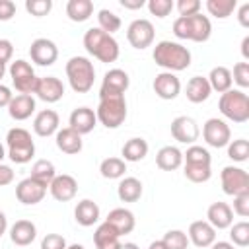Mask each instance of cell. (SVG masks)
<instances>
[{
    "instance_id": "6da1fadb",
    "label": "cell",
    "mask_w": 249,
    "mask_h": 249,
    "mask_svg": "<svg viewBox=\"0 0 249 249\" xmlns=\"http://www.w3.org/2000/svg\"><path fill=\"white\" fill-rule=\"evenodd\" d=\"M154 62L165 72H181L191 66V51L175 41H160L154 47Z\"/></svg>"
},
{
    "instance_id": "7a4b0ae2",
    "label": "cell",
    "mask_w": 249,
    "mask_h": 249,
    "mask_svg": "<svg viewBox=\"0 0 249 249\" xmlns=\"http://www.w3.org/2000/svg\"><path fill=\"white\" fill-rule=\"evenodd\" d=\"M86 51L99 62H115L119 58V43L113 35L101 31L99 27H89L84 33Z\"/></svg>"
},
{
    "instance_id": "3957f363",
    "label": "cell",
    "mask_w": 249,
    "mask_h": 249,
    "mask_svg": "<svg viewBox=\"0 0 249 249\" xmlns=\"http://www.w3.org/2000/svg\"><path fill=\"white\" fill-rule=\"evenodd\" d=\"M212 33V23L208 19V16L202 14H195L189 18H177L173 21V35L177 39H189L195 43H204L210 39Z\"/></svg>"
},
{
    "instance_id": "277c9868",
    "label": "cell",
    "mask_w": 249,
    "mask_h": 249,
    "mask_svg": "<svg viewBox=\"0 0 249 249\" xmlns=\"http://www.w3.org/2000/svg\"><path fill=\"white\" fill-rule=\"evenodd\" d=\"M66 78L76 93H88L95 82V68L88 56H72L66 62Z\"/></svg>"
},
{
    "instance_id": "5b68a950",
    "label": "cell",
    "mask_w": 249,
    "mask_h": 249,
    "mask_svg": "<svg viewBox=\"0 0 249 249\" xmlns=\"http://www.w3.org/2000/svg\"><path fill=\"white\" fill-rule=\"evenodd\" d=\"M218 107L226 119L237 124L249 121V97L243 89H228L226 93H222Z\"/></svg>"
},
{
    "instance_id": "8992f818",
    "label": "cell",
    "mask_w": 249,
    "mask_h": 249,
    "mask_svg": "<svg viewBox=\"0 0 249 249\" xmlns=\"http://www.w3.org/2000/svg\"><path fill=\"white\" fill-rule=\"evenodd\" d=\"M6 144H8V158L14 163H27L35 156V144L31 140V134L21 126H14L8 130Z\"/></svg>"
},
{
    "instance_id": "52a82bcc",
    "label": "cell",
    "mask_w": 249,
    "mask_h": 249,
    "mask_svg": "<svg viewBox=\"0 0 249 249\" xmlns=\"http://www.w3.org/2000/svg\"><path fill=\"white\" fill-rule=\"evenodd\" d=\"M97 121L105 128H119L126 119V101L124 95L99 97V105L95 109Z\"/></svg>"
},
{
    "instance_id": "ba28073f",
    "label": "cell",
    "mask_w": 249,
    "mask_h": 249,
    "mask_svg": "<svg viewBox=\"0 0 249 249\" xmlns=\"http://www.w3.org/2000/svg\"><path fill=\"white\" fill-rule=\"evenodd\" d=\"M10 78H12V84H14V88H16L18 93L31 95L35 91L37 76H35L33 66L27 60H23V58L14 60L10 64Z\"/></svg>"
},
{
    "instance_id": "9c48e42d",
    "label": "cell",
    "mask_w": 249,
    "mask_h": 249,
    "mask_svg": "<svg viewBox=\"0 0 249 249\" xmlns=\"http://www.w3.org/2000/svg\"><path fill=\"white\" fill-rule=\"evenodd\" d=\"M220 179H222V191L230 196L249 193V173L241 167L226 165L220 173Z\"/></svg>"
},
{
    "instance_id": "30bf717a",
    "label": "cell",
    "mask_w": 249,
    "mask_h": 249,
    "mask_svg": "<svg viewBox=\"0 0 249 249\" xmlns=\"http://www.w3.org/2000/svg\"><path fill=\"white\" fill-rule=\"evenodd\" d=\"M202 138L212 148H224L231 140V130H230L226 121H222L218 117H212L202 126Z\"/></svg>"
},
{
    "instance_id": "8fae6325",
    "label": "cell",
    "mask_w": 249,
    "mask_h": 249,
    "mask_svg": "<svg viewBox=\"0 0 249 249\" xmlns=\"http://www.w3.org/2000/svg\"><path fill=\"white\" fill-rule=\"evenodd\" d=\"M130 86V78L124 70L121 68H111L105 72L101 88H99V97H113V95H124V91Z\"/></svg>"
},
{
    "instance_id": "7c38bea8",
    "label": "cell",
    "mask_w": 249,
    "mask_h": 249,
    "mask_svg": "<svg viewBox=\"0 0 249 249\" xmlns=\"http://www.w3.org/2000/svg\"><path fill=\"white\" fill-rule=\"evenodd\" d=\"M154 35H156V31H154L152 21H150V19H144V18L134 19V21L128 25V29H126V39H128V43H130L134 49H138V51L150 47V45L154 43Z\"/></svg>"
},
{
    "instance_id": "4fadbf2b",
    "label": "cell",
    "mask_w": 249,
    "mask_h": 249,
    "mask_svg": "<svg viewBox=\"0 0 249 249\" xmlns=\"http://www.w3.org/2000/svg\"><path fill=\"white\" fill-rule=\"evenodd\" d=\"M47 189H49V185H45V183H41L33 177H25L16 187V198L25 206H33V204H37L45 198Z\"/></svg>"
},
{
    "instance_id": "5bb4252c",
    "label": "cell",
    "mask_w": 249,
    "mask_h": 249,
    "mask_svg": "<svg viewBox=\"0 0 249 249\" xmlns=\"http://www.w3.org/2000/svg\"><path fill=\"white\" fill-rule=\"evenodd\" d=\"M29 56H31V60H33L35 64H39V66H51V64H54L56 58H58V47H56L51 39L39 37V39H35V41L31 43V47H29Z\"/></svg>"
},
{
    "instance_id": "9a60e30c",
    "label": "cell",
    "mask_w": 249,
    "mask_h": 249,
    "mask_svg": "<svg viewBox=\"0 0 249 249\" xmlns=\"http://www.w3.org/2000/svg\"><path fill=\"white\" fill-rule=\"evenodd\" d=\"M171 136L181 144H193L200 136V128L193 117L181 115L171 121Z\"/></svg>"
},
{
    "instance_id": "2e32d148",
    "label": "cell",
    "mask_w": 249,
    "mask_h": 249,
    "mask_svg": "<svg viewBox=\"0 0 249 249\" xmlns=\"http://www.w3.org/2000/svg\"><path fill=\"white\" fill-rule=\"evenodd\" d=\"M33 93L45 103H56L64 95V84L56 76H43L37 78V86Z\"/></svg>"
},
{
    "instance_id": "e0dca14e",
    "label": "cell",
    "mask_w": 249,
    "mask_h": 249,
    "mask_svg": "<svg viewBox=\"0 0 249 249\" xmlns=\"http://www.w3.org/2000/svg\"><path fill=\"white\" fill-rule=\"evenodd\" d=\"M154 91L160 99L171 101L181 93V80L173 72H160L154 78Z\"/></svg>"
},
{
    "instance_id": "ac0fdd59",
    "label": "cell",
    "mask_w": 249,
    "mask_h": 249,
    "mask_svg": "<svg viewBox=\"0 0 249 249\" xmlns=\"http://www.w3.org/2000/svg\"><path fill=\"white\" fill-rule=\"evenodd\" d=\"M49 191L53 195L54 200H60V202H68L76 196L78 193V181L68 175V173H62V175H56L51 185H49Z\"/></svg>"
},
{
    "instance_id": "d6986e66",
    "label": "cell",
    "mask_w": 249,
    "mask_h": 249,
    "mask_svg": "<svg viewBox=\"0 0 249 249\" xmlns=\"http://www.w3.org/2000/svg\"><path fill=\"white\" fill-rule=\"evenodd\" d=\"M68 124L72 130H76L80 136L91 132L97 124V117H95V111L89 109V107H76L72 113H70V119H68Z\"/></svg>"
},
{
    "instance_id": "ffe728a7",
    "label": "cell",
    "mask_w": 249,
    "mask_h": 249,
    "mask_svg": "<svg viewBox=\"0 0 249 249\" xmlns=\"http://www.w3.org/2000/svg\"><path fill=\"white\" fill-rule=\"evenodd\" d=\"M206 222L214 228V230H226L233 224V212L231 206L228 202H212L206 210Z\"/></svg>"
},
{
    "instance_id": "44dd1931",
    "label": "cell",
    "mask_w": 249,
    "mask_h": 249,
    "mask_svg": "<svg viewBox=\"0 0 249 249\" xmlns=\"http://www.w3.org/2000/svg\"><path fill=\"white\" fill-rule=\"evenodd\" d=\"M189 243L196 247H210L216 241V230L206 220H196L189 226Z\"/></svg>"
},
{
    "instance_id": "7402d4cb",
    "label": "cell",
    "mask_w": 249,
    "mask_h": 249,
    "mask_svg": "<svg viewBox=\"0 0 249 249\" xmlns=\"http://www.w3.org/2000/svg\"><path fill=\"white\" fill-rule=\"evenodd\" d=\"M58 124H60V119H58V113L53 111V109H43L35 115L33 119V130L37 136H51V134H56L58 132Z\"/></svg>"
},
{
    "instance_id": "603a6c76",
    "label": "cell",
    "mask_w": 249,
    "mask_h": 249,
    "mask_svg": "<svg viewBox=\"0 0 249 249\" xmlns=\"http://www.w3.org/2000/svg\"><path fill=\"white\" fill-rule=\"evenodd\" d=\"M35 113V99L31 95L25 93H18L12 97L10 105H8V115L14 121H25Z\"/></svg>"
},
{
    "instance_id": "cb8c5ba5",
    "label": "cell",
    "mask_w": 249,
    "mask_h": 249,
    "mask_svg": "<svg viewBox=\"0 0 249 249\" xmlns=\"http://www.w3.org/2000/svg\"><path fill=\"white\" fill-rule=\"evenodd\" d=\"M105 222L111 224V226L119 231V235L130 233V231L134 230V226H136V218H134V214H132L128 208H113V210L107 214Z\"/></svg>"
},
{
    "instance_id": "d4e9b609",
    "label": "cell",
    "mask_w": 249,
    "mask_h": 249,
    "mask_svg": "<svg viewBox=\"0 0 249 249\" xmlns=\"http://www.w3.org/2000/svg\"><path fill=\"white\" fill-rule=\"evenodd\" d=\"M93 243L97 249H121V245H123L119 231L107 222L97 226V230L93 233Z\"/></svg>"
},
{
    "instance_id": "484cf974",
    "label": "cell",
    "mask_w": 249,
    "mask_h": 249,
    "mask_svg": "<svg viewBox=\"0 0 249 249\" xmlns=\"http://www.w3.org/2000/svg\"><path fill=\"white\" fill-rule=\"evenodd\" d=\"M35 237H37V228L31 220H18L10 228V239H12V243H16L19 247L31 245Z\"/></svg>"
},
{
    "instance_id": "4316f807",
    "label": "cell",
    "mask_w": 249,
    "mask_h": 249,
    "mask_svg": "<svg viewBox=\"0 0 249 249\" xmlns=\"http://www.w3.org/2000/svg\"><path fill=\"white\" fill-rule=\"evenodd\" d=\"M56 148L68 156H74V154H80L82 152V136L72 130L70 126L66 128H60L56 132Z\"/></svg>"
},
{
    "instance_id": "83f0119b",
    "label": "cell",
    "mask_w": 249,
    "mask_h": 249,
    "mask_svg": "<svg viewBox=\"0 0 249 249\" xmlns=\"http://www.w3.org/2000/svg\"><path fill=\"white\" fill-rule=\"evenodd\" d=\"M74 218L84 228H89V226L97 224V220H99V206H97V202H93L91 198L80 200L76 204V208H74Z\"/></svg>"
},
{
    "instance_id": "f1b7e54d",
    "label": "cell",
    "mask_w": 249,
    "mask_h": 249,
    "mask_svg": "<svg viewBox=\"0 0 249 249\" xmlns=\"http://www.w3.org/2000/svg\"><path fill=\"white\" fill-rule=\"evenodd\" d=\"M212 89H210V84L204 76H193L189 82H187V88H185V95L191 103H202L210 97Z\"/></svg>"
},
{
    "instance_id": "f546056e",
    "label": "cell",
    "mask_w": 249,
    "mask_h": 249,
    "mask_svg": "<svg viewBox=\"0 0 249 249\" xmlns=\"http://www.w3.org/2000/svg\"><path fill=\"white\" fill-rule=\"evenodd\" d=\"M183 163V152L175 146H163L156 154V165L163 171H175Z\"/></svg>"
},
{
    "instance_id": "4dcf8cb0",
    "label": "cell",
    "mask_w": 249,
    "mask_h": 249,
    "mask_svg": "<svg viewBox=\"0 0 249 249\" xmlns=\"http://www.w3.org/2000/svg\"><path fill=\"white\" fill-rule=\"evenodd\" d=\"M208 84H210V89L218 91V93H226L228 89H231V72L230 68L226 66H214L208 74Z\"/></svg>"
},
{
    "instance_id": "1f68e13d",
    "label": "cell",
    "mask_w": 249,
    "mask_h": 249,
    "mask_svg": "<svg viewBox=\"0 0 249 249\" xmlns=\"http://www.w3.org/2000/svg\"><path fill=\"white\" fill-rule=\"evenodd\" d=\"M117 195L123 202H136L142 196V183L136 177H124L121 179L117 187Z\"/></svg>"
},
{
    "instance_id": "d6a6232c",
    "label": "cell",
    "mask_w": 249,
    "mask_h": 249,
    "mask_svg": "<svg viewBox=\"0 0 249 249\" xmlns=\"http://www.w3.org/2000/svg\"><path fill=\"white\" fill-rule=\"evenodd\" d=\"M91 14H93V2L91 0H68V4H66V16L76 23L89 19Z\"/></svg>"
},
{
    "instance_id": "836d02e7",
    "label": "cell",
    "mask_w": 249,
    "mask_h": 249,
    "mask_svg": "<svg viewBox=\"0 0 249 249\" xmlns=\"http://www.w3.org/2000/svg\"><path fill=\"white\" fill-rule=\"evenodd\" d=\"M121 154H123V160L124 161H140L148 154V142L144 138L134 136V138H130V140L124 142Z\"/></svg>"
},
{
    "instance_id": "e575fe53",
    "label": "cell",
    "mask_w": 249,
    "mask_h": 249,
    "mask_svg": "<svg viewBox=\"0 0 249 249\" xmlns=\"http://www.w3.org/2000/svg\"><path fill=\"white\" fill-rule=\"evenodd\" d=\"M126 171V161L123 158H105L99 163V173L105 179H121Z\"/></svg>"
},
{
    "instance_id": "d590c367",
    "label": "cell",
    "mask_w": 249,
    "mask_h": 249,
    "mask_svg": "<svg viewBox=\"0 0 249 249\" xmlns=\"http://www.w3.org/2000/svg\"><path fill=\"white\" fill-rule=\"evenodd\" d=\"M33 179L45 183V185H51V181L56 177V169H54V163L49 161V160H37L31 167V175Z\"/></svg>"
},
{
    "instance_id": "8d00e7d4",
    "label": "cell",
    "mask_w": 249,
    "mask_h": 249,
    "mask_svg": "<svg viewBox=\"0 0 249 249\" xmlns=\"http://www.w3.org/2000/svg\"><path fill=\"white\" fill-rule=\"evenodd\" d=\"M237 8V0H206V10L218 19H226Z\"/></svg>"
},
{
    "instance_id": "74e56055",
    "label": "cell",
    "mask_w": 249,
    "mask_h": 249,
    "mask_svg": "<svg viewBox=\"0 0 249 249\" xmlns=\"http://www.w3.org/2000/svg\"><path fill=\"white\" fill-rule=\"evenodd\" d=\"M97 23H99L97 27H99L101 31L109 33V35H113L115 31L121 29V18H119L115 12L107 10V8H103V10L97 12Z\"/></svg>"
},
{
    "instance_id": "f35d334b",
    "label": "cell",
    "mask_w": 249,
    "mask_h": 249,
    "mask_svg": "<svg viewBox=\"0 0 249 249\" xmlns=\"http://www.w3.org/2000/svg\"><path fill=\"white\" fill-rule=\"evenodd\" d=\"M183 160H185V163H191V165H210V161H212L210 152L196 144L187 148V152L183 154Z\"/></svg>"
},
{
    "instance_id": "ab89813d",
    "label": "cell",
    "mask_w": 249,
    "mask_h": 249,
    "mask_svg": "<svg viewBox=\"0 0 249 249\" xmlns=\"http://www.w3.org/2000/svg\"><path fill=\"white\" fill-rule=\"evenodd\" d=\"M230 239H231V245L247 247L249 245V222L243 220V222L230 226Z\"/></svg>"
},
{
    "instance_id": "60d3db41",
    "label": "cell",
    "mask_w": 249,
    "mask_h": 249,
    "mask_svg": "<svg viewBox=\"0 0 249 249\" xmlns=\"http://www.w3.org/2000/svg\"><path fill=\"white\" fill-rule=\"evenodd\" d=\"M161 243H163L165 249H187L189 247V237L181 230H169L161 237Z\"/></svg>"
},
{
    "instance_id": "b9f144b4",
    "label": "cell",
    "mask_w": 249,
    "mask_h": 249,
    "mask_svg": "<svg viewBox=\"0 0 249 249\" xmlns=\"http://www.w3.org/2000/svg\"><path fill=\"white\" fill-rule=\"evenodd\" d=\"M228 158L233 161H245L249 158V142L245 138L230 140L228 144Z\"/></svg>"
},
{
    "instance_id": "7bdbcfd3",
    "label": "cell",
    "mask_w": 249,
    "mask_h": 249,
    "mask_svg": "<svg viewBox=\"0 0 249 249\" xmlns=\"http://www.w3.org/2000/svg\"><path fill=\"white\" fill-rule=\"evenodd\" d=\"M183 173L193 183H206L212 177L210 165H191V163H185V171Z\"/></svg>"
},
{
    "instance_id": "ee69618b",
    "label": "cell",
    "mask_w": 249,
    "mask_h": 249,
    "mask_svg": "<svg viewBox=\"0 0 249 249\" xmlns=\"http://www.w3.org/2000/svg\"><path fill=\"white\" fill-rule=\"evenodd\" d=\"M25 10L35 18H43L53 10V0H25Z\"/></svg>"
},
{
    "instance_id": "f6af8a7d",
    "label": "cell",
    "mask_w": 249,
    "mask_h": 249,
    "mask_svg": "<svg viewBox=\"0 0 249 249\" xmlns=\"http://www.w3.org/2000/svg\"><path fill=\"white\" fill-rule=\"evenodd\" d=\"M146 6H148V10H150L152 16L165 18V16L171 14V10H173L175 4H173V0H150Z\"/></svg>"
},
{
    "instance_id": "bcb514c9",
    "label": "cell",
    "mask_w": 249,
    "mask_h": 249,
    "mask_svg": "<svg viewBox=\"0 0 249 249\" xmlns=\"http://www.w3.org/2000/svg\"><path fill=\"white\" fill-rule=\"evenodd\" d=\"M231 82H235L239 88H249V62H237L233 66Z\"/></svg>"
},
{
    "instance_id": "7dc6e473",
    "label": "cell",
    "mask_w": 249,
    "mask_h": 249,
    "mask_svg": "<svg viewBox=\"0 0 249 249\" xmlns=\"http://www.w3.org/2000/svg\"><path fill=\"white\" fill-rule=\"evenodd\" d=\"M200 0H177V12L181 18H189L195 14H200Z\"/></svg>"
},
{
    "instance_id": "c3c4849f",
    "label": "cell",
    "mask_w": 249,
    "mask_h": 249,
    "mask_svg": "<svg viewBox=\"0 0 249 249\" xmlns=\"http://www.w3.org/2000/svg\"><path fill=\"white\" fill-rule=\"evenodd\" d=\"M41 249H66V239L60 233H47L41 241Z\"/></svg>"
},
{
    "instance_id": "681fc988",
    "label": "cell",
    "mask_w": 249,
    "mask_h": 249,
    "mask_svg": "<svg viewBox=\"0 0 249 249\" xmlns=\"http://www.w3.org/2000/svg\"><path fill=\"white\" fill-rule=\"evenodd\" d=\"M231 212H235L241 218H247L249 216V193L233 196V210Z\"/></svg>"
},
{
    "instance_id": "f907efd6",
    "label": "cell",
    "mask_w": 249,
    "mask_h": 249,
    "mask_svg": "<svg viewBox=\"0 0 249 249\" xmlns=\"http://www.w3.org/2000/svg\"><path fill=\"white\" fill-rule=\"evenodd\" d=\"M16 16V4L12 0H0V21H8Z\"/></svg>"
},
{
    "instance_id": "816d5d0a",
    "label": "cell",
    "mask_w": 249,
    "mask_h": 249,
    "mask_svg": "<svg viewBox=\"0 0 249 249\" xmlns=\"http://www.w3.org/2000/svg\"><path fill=\"white\" fill-rule=\"evenodd\" d=\"M12 54H14V45H12V41L0 39V64L6 66V62H10V58H12Z\"/></svg>"
},
{
    "instance_id": "f5cc1de1",
    "label": "cell",
    "mask_w": 249,
    "mask_h": 249,
    "mask_svg": "<svg viewBox=\"0 0 249 249\" xmlns=\"http://www.w3.org/2000/svg\"><path fill=\"white\" fill-rule=\"evenodd\" d=\"M12 181H14V171H12V167H10V165L0 163V187L10 185Z\"/></svg>"
},
{
    "instance_id": "db71d44e",
    "label": "cell",
    "mask_w": 249,
    "mask_h": 249,
    "mask_svg": "<svg viewBox=\"0 0 249 249\" xmlns=\"http://www.w3.org/2000/svg\"><path fill=\"white\" fill-rule=\"evenodd\" d=\"M237 19H239V23H241L243 27H249V2H245V4L239 6V10H237Z\"/></svg>"
},
{
    "instance_id": "11a10c76",
    "label": "cell",
    "mask_w": 249,
    "mask_h": 249,
    "mask_svg": "<svg viewBox=\"0 0 249 249\" xmlns=\"http://www.w3.org/2000/svg\"><path fill=\"white\" fill-rule=\"evenodd\" d=\"M12 97H14L12 89H10L8 86L0 84V107H8V105H10V101H12Z\"/></svg>"
},
{
    "instance_id": "9f6ffc18",
    "label": "cell",
    "mask_w": 249,
    "mask_h": 249,
    "mask_svg": "<svg viewBox=\"0 0 249 249\" xmlns=\"http://www.w3.org/2000/svg\"><path fill=\"white\" fill-rule=\"evenodd\" d=\"M121 6L124 10H140L146 6V2L144 0H121Z\"/></svg>"
},
{
    "instance_id": "6f0895ef",
    "label": "cell",
    "mask_w": 249,
    "mask_h": 249,
    "mask_svg": "<svg viewBox=\"0 0 249 249\" xmlns=\"http://www.w3.org/2000/svg\"><path fill=\"white\" fill-rule=\"evenodd\" d=\"M210 249H235V245H231L230 241H214Z\"/></svg>"
},
{
    "instance_id": "680465c9",
    "label": "cell",
    "mask_w": 249,
    "mask_h": 249,
    "mask_svg": "<svg viewBox=\"0 0 249 249\" xmlns=\"http://www.w3.org/2000/svg\"><path fill=\"white\" fill-rule=\"evenodd\" d=\"M241 54H243L245 60L249 58V35H245L243 41H241Z\"/></svg>"
},
{
    "instance_id": "91938a15",
    "label": "cell",
    "mask_w": 249,
    "mask_h": 249,
    "mask_svg": "<svg viewBox=\"0 0 249 249\" xmlns=\"http://www.w3.org/2000/svg\"><path fill=\"white\" fill-rule=\"evenodd\" d=\"M6 228H8V220H6V214L0 210V235L6 233Z\"/></svg>"
},
{
    "instance_id": "94428289",
    "label": "cell",
    "mask_w": 249,
    "mask_h": 249,
    "mask_svg": "<svg viewBox=\"0 0 249 249\" xmlns=\"http://www.w3.org/2000/svg\"><path fill=\"white\" fill-rule=\"evenodd\" d=\"M148 249H165V247H163V243H161V239H158V241H152Z\"/></svg>"
},
{
    "instance_id": "6125c7cd",
    "label": "cell",
    "mask_w": 249,
    "mask_h": 249,
    "mask_svg": "<svg viewBox=\"0 0 249 249\" xmlns=\"http://www.w3.org/2000/svg\"><path fill=\"white\" fill-rule=\"evenodd\" d=\"M121 249H140V247H138L136 243H123Z\"/></svg>"
},
{
    "instance_id": "be15d7a7",
    "label": "cell",
    "mask_w": 249,
    "mask_h": 249,
    "mask_svg": "<svg viewBox=\"0 0 249 249\" xmlns=\"http://www.w3.org/2000/svg\"><path fill=\"white\" fill-rule=\"evenodd\" d=\"M66 249H84V245H80V243H72V245H66Z\"/></svg>"
},
{
    "instance_id": "e7e4bbea",
    "label": "cell",
    "mask_w": 249,
    "mask_h": 249,
    "mask_svg": "<svg viewBox=\"0 0 249 249\" xmlns=\"http://www.w3.org/2000/svg\"><path fill=\"white\" fill-rule=\"evenodd\" d=\"M4 158H6V150H4V146H2V142H0V163H2Z\"/></svg>"
},
{
    "instance_id": "03108f58",
    "label": "cell",
    "mask_w": 249,
    "mask_h": 249,
    "mask_svg": "<svg viewBox=\"0 0 249 249\" xmlns=\"http://www.w3.org/2000/svg\"><path fill=\"white\" fill-rule=\"evenodd\" d=\"M4 74H6V66H4V64H0V80L4 78Z\"/></svg>"
}]
</instances>
